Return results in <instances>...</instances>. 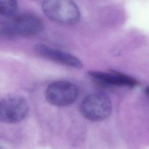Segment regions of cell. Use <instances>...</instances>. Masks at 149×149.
Instances as JSON below:
<instances>
[{
    "instance_id": "1",
    "label": "cell",
    "mask_w": 149,
    "mask_h": 149,
    "mask_svg": "<svg viewBox=\"0 0 149 149\" xmlns=\"http://www.w3.org/2000/svg\"><path fill=\"white\" fill-rule=\"evenodd\" d=\"M43 28L40 18L31 13H21L5 17L0 23L1 34L6 37L32 36L41 32Z\"/></svg>"
},
{
    "instance_id": "2",
    "label": "cell",
    "mask_w": 149,
    "mask_h": 149,
    "mask_svg": "<svg viewBox=\"0 0 149 149\" xmlns=\"http://www.w3.org/2000/svg\"><path fill=\"white\" fill-rule=\"evenodd\" d=\"M41 8L49 19L60 24L72 25L77 23L80 19L79 8L75 2L71 1H44Z\"/></svg>"
},
{
    "instance_id": "3",
    "label": "cell",
    "mask_w": 149,
    "mask_h": 149,
    "mask_svg": "<svg viewBox=\"0 0 149 149\" xmlns=\"http://www.w3.org/2000/svg\"><path fill=\"white\" fill-rule=\"evenodd\" d=\"M80 111L82 115L89 120H103L111 113L112 102L106 94L102 92L93 93L83 100Z\"/></svg>"
},
{
    "instance_id": "4",
    "label": "cell",
    "mask_w": 149,
    "mask_h": 149,
    "mask_svg": "<svg viewBox=\"0 0 149 149\" xmlns=\"http://www.w3.org/2000/svg\"><path fill=\"white\" fill-rule=\"evenodd\" d=\"M78 95L77 87L67 80H58L51 83L45 93L47 101L56 107H66L72 104L77 100Z\"/></svg>"
},
{
    "instance_id": "5",
    "label": "cell",
    "mask_w": 149,
    "mask_h": 149,
    "mask_svg": "<svg viewBox=\"0 0 149 149\" xmlns=\"http://www.w3.org/2000/svg\"><path fill=\"white\" fill-rule=\"evenodd\" d=\"M29 111L26 100L19 95H11L1 100L0 103V120L14 123L24 119Z\"/></svg>"
},
{
    "instance_id": "6",
    "label": "cell",
    "mask_w": 149,
    "mask_h": 149,
    "mask_svg": "<svg viewBox=\"0 0 149 149\" xmlns=\"http://www.w3.org/2000/svg\"><path fill=\"white\" fill-rule=\"evenodd\" d=\"M34 51L41 57L60 64L76 69H80L83 67L80 60L75 56L47 45L37 44L34 46Z\"/></svg>"
},
{
    "instance_id": "7",
    "label": "cell",
    "mask_w": 149,
    "mask_h": 149,
    "mask_svg": "<svg viewBox=\"0 0 149 149\" xmlns=\"http://www.w3.org/2000/svg\"><path fill=\"white\" fill-rule=\"evenodd\" d=\"M89 76L95 81L105 86L134 87L137 84L136 80L122 73L111 70L109 72L90 71Z\"/></svg>"
},
{
    "instance_id": "8",
    "label": "cell",
    "mask_w": 149,
    "mask_h": 149,
    "mask_svg": "<svg viewBox=\"0 0 149 149\" xmlns=\"http://www.w3.org/2000/svg\"><path fill=\"white\" fill-rule=\"evenodd\" d=\"M17 8V2L13 0H1L0 1V15L5 17L15 15Z\"/></svg>"
},
{
    "instance_id": "9",
    "label": "cell",
    "mask_w": 149,
    "mask_h": 149,
    "mask_svg": "<svg viewBox=\"0 0 149 149\" xmlns=\"http://www.w3.org/2000/svg\"><path fill=\"white\" fill-rule=\"evenodd\" d=\"M145 93L148 95H149V86H148V87H147L146 88H145Z\"/></svg>"
}]
</instances>
